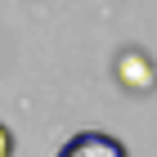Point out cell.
Segmentation results:
<instances>
[{"label":"cell","instance_id":"obj_3","mask_svg":"<svg viewBox=\"0 0 157 157\" xmlns=\"http://www.w3.org/2000/svg\"><path fill=\"white\" fill-rule=\"evenodd\" d=\"M0 157H13V130L0 121Z\"/></svg>","mask_w":157,"mask_h":157},{"label":"cell","instance_id":"obj_1","mask_svg":"<svg viewBox=\"0 0 157 157\" xmlns=\"http://www.w3.org/2000/svg\"><path fill=\"white\" fill-rule=\"evenodd\" d=\"M117 81L126 94H148L157 85V63L148 59L144 49H121V59H117Z\"/></svg>","mask_w":157,"mask_h":157},{"label":"cell","instance_id":"obj_2","mask_svg":"<svg viewBox=\"0 0 157 157\" xmlns=\"http://www.w3.org/2000/svg\"><path fill=\"white\" fill-rule=\"evenodd\" d=\"M54 157H130V153H126V144H121L117 135H108V130H81Z\"/></svg>","mask_w":157,"mask_h":157}]
</instances>
